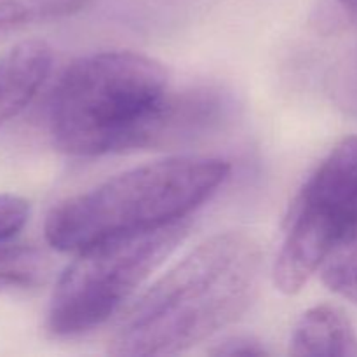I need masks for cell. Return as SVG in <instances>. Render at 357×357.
I'll return each mask as SVG.
<instances>
[{"instance_id": "obj_1", "label": "cell", "mask_w": 357, "mask_h": 357, "mask_svg": "<svg viewBox=\"0 0 357 357\" xmlns=\"http://www.w3.org/2000/svg\"><path fill=\"white\" fill-rule=\"evenodd\" d=\"M261 251L244 232L209 237L159 279L122 317L108 354L174 356L236 323L253 302Z\"/></svg>"}, {"instance_id": "obj_2", "label": "cell", "mask_w": 357, "mask_h": 357, "mask_svg": "<svg viewBox=\"0 0 357 357\" xmlns=\"http://www.w3.org/2000/svg\"><path fill=\"white\" fill-rule=\"evenodd\" d=\"M173 98L167 70L150 56H84L63 72L52 94V142L77 157L164 146Z\"/></svg>"}, {"instance_id": "obj_3", "label": "cell", "mask_w": 357, "mask_h": 357, "mask_svg": "<svg viewBox=\"0 0 357 357\" xmlns=\"http://www.w3.org/2000/svg\"><path fill=\"white\" fill-rule=\"evenodd\" d=\"M229 176L230 164L209 157H173L135 167L52 208L45 241L63 253H79L112 237L180 222Z\"/></svg>"}, {"instance_id": "obj_4", "label": "cell", "mask_w": 357, "mask_h": 357, "mask_svg": "<svg viewBox=\"0 0 357 357\" xmlns=\"http://www.w3.org/2000/svg\"><path fill=\"white\" fill-rule=\"evenodd\" d=\"M187 218L112 237L79 251L59 278L45 326L56 338L96 330L124 307L188 234Z\"/></svg>"}, {"instance_id": "obj_5", "label": "cell", "mask_w": 357, "mask_h": 357, "mask_svg": "<svg viewBox=\"0 0 357 357\" xmlns=\"http://www.w3.org/2000/svg\"><path fill=\"white\" fill-rule=\"evenodd\" d=\"M354 222L357 136H347L316 167L293 202L275 260V286L286 295L298 293Z\"/></svg>"}, {"instance_id": "obj_6", "label": "cell", "mask_w": 357, "mask_h": 357, "mask_svg": "<svg viewBox=\"0 0 357 357\" xmlns=\"http://www.w3.org/2000/svg\"><path fill=\"white\" fill-rule=\"evenodd\" d=\"M52 66V51L42 40H23L0 56V128L30 105Z\"/></svg>"}, {"instance_id": "obj_7", "label": "cell", "mask_w": 357, "mask_h": 357, "mask_svg": "<svg viewBox=\"0 0 357 357\" xmlns=\"http://www.w3.org/2000/svg\"><path fill=\"white\" fill-rule=\"evenodd\" d=\"M289 352L310 357H357L356 328L337 307H312L296 323Z\"/></svg>"}, {"instance_id": "obj_8", "label": "cell", "mask_w": 357, "mask_h": 357, "mask_svg": "<svg viewBox=\"0 0 357 357\" xmlns=\"http://www.w3.org/2000/svg\"><path fill=\"white\" fill-rule=\"evenodd\" d=\"M93 0H0V40L35 24L75 14Z\"/></svg>"}, {"instance_id": "obj_9", "label": "cell", "mask_w": 357, "mask_h": 357, "mask_svg": "<svg viewBox=\"0 0 357 357\" xmlns=\"http://www.w3.org/2000/svg\"><path fill=\"white\" fill-rule=\"evenodd\" d=\"M319 272L331 291L357 305V222L338 237Z\"/></svg>"}, {"instance_id": "obj_10", "label": "cell", "mask_w": 357, "mask_h": 357, "mask_svg": "<svg viewBox=\"0 0 357 357\" xmlns=\"http://www.w3.org/2000/svg\"><path fill=\"white\" fill-rule=\"evenodd\" d=\"M45 274L44 255L23 244H0V295L35 286Z\"/></svg>"}, {"instance_id": "obj_11", "label": "cell", "mask_w": 357, "mask_h": 357, "mask_svg": "<svg viewBox=\"0 0 357 357\" xmlns=\"http://www.w3.org/2000/svg\"><path fill=\"white\" fill-rule=\"evenodd\" d=\"M30 216L26 199L14 194H0V244L13 243Z\"/></svg>"}, {"instance_id": "obj_12", "label": "cell", "mask_w": 357, "mask_h": 357, "mask_svg": "<svg viewBox=\"0 0 357 357\" xmlns=\"http://www.w3.org/2000/svg\"><path fill=\"white\" fill-rule=\"evenodd\" d=\"M209 352H211L213 356H244V357L268 354L260 342L248 337L227 338V340L216 344V347Z\"/></svg>"}, {"instance_id": "obj_13", "label": "cell", "mask_w": 357, "mask_h": 357, "mask_svg": "<svg viewBox=\"0 0 357 357\" xmlns=\"http://www.w3.org/2000/svg\"><path fill=\"white\" fill-rule=\"evenodd\" d=\"M338 3L344 7L345 13L357 23V0H338Z\"/></svg>"}]
</instances>
